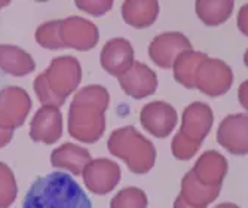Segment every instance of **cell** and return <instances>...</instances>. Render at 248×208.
<instances>
[{
    "mask_svg": "<svg viewBox=\"0 0 248 208\" xmlns=\"http://www.w3.org/2000/svg\"><path fill=\"white\" fill-rule=\"evenodd\" d=\"M76 6L86 14H91L94 16H101L111 9L113 2H110V0H91V2H89V0H78Z\"/></svg>",
    "mask_w": 248,
    "mask_h": 208,
    "instance_id": "27",
    "label": "cell"
},
{
    "mask_svg": "<svg viewBox=\"0 0 248 208\" xmlns=\"http://www.w3.org/2000/svg\"><path fill=\"white\" fill-rule=\"evenodd\" d=\"M174 208H195V207H190V205H187L182 198L180 196H177L175 198V201H174Z\"/></svg>",
    "mask_w": 248,
    "mask_h": 208,
    "instance_id": "30",
    "label": "cell"
},
{
    "mask_svg": "<svg viewBox=\"0 0 248 208\" xmlns=\"http://www.w3.org/2000/svg\"><path fill=\"white\" fill-rule=\"evenodd\" d=\"M199 144L190 142L187 137H185L182 132H177L175 137L172 138L171 143V152L174 155V158H177L178 160H189L192 159L196 152L199 150Z\"/></svg>",
    "mask_w": 248,
    "mask_h": 208,
    "instance_id": "26",
    "label": "cell"
},
{
    "mask_svg": "<svg viewBox=\"0 0 248 208\" xmlns=\"http://www.w3.org/2000/svg\"><path fill=\"white\" fill-rule=\"evenodd\" d=\"M245 11H247V6H244V8L241 9V15H239V29H241V32H242L244 34H247V32H245V29H244V14H245ZM245 18H247V15H245ZM245 27H247V21H245Z\"/></svg>",
    "mask_w": 248,
    "mask_h": 208,
    "instance_id": "29",
    "label": "cell"
},
{
    "mask_svg": "<svg viewBox=\"0 0 248 208\" xmlns=\"http://www.w3.org/2000/svg\"><path fill=\"white\" fill-rule=\"evenodd\" d=\"M159 15L156 0H126L122 5V18L135 29H147Z\"/></svg>",
    "mask_w": 248,
    "mask_h": 208,
    "instance_id": "19",
    "label": "cell"
},
{
    "mask_svg": "<svg viewBox=\"0 0 248 208\" xmlns=\"http://www.w3.org/2000/svg\"><path fill=\"white\" fill-rule=\"evenodd\" d=\"M208 55L204 52H196L193 49L185 51L180 54L174 64H172V70H174V79L180 83L186 86L187 89H195V75L198 67L201 63L204 61Z\"/></svg>",
    "mask_w": 248,
    "mask_h": 208,
    "instance_id": "22",
    "label": "cell"
},
{
    "mask_svg": "<svg viewBox=\"0 0 248 208\" xmlns=\"http://www.w3.org/2000/svg\"><path fill=\"white\" fill-rule=\"evenodd\" d=\"M8 5H9V2H6V0H3V2H0V9L5 8V6H8Z\"/></svg>",
    "mask_w": 248,
    "mask_h": 208,
    "instance_id": "32",
    "label": "cell"
},
{
    "mask_svg": "<svg viewBox=\"0 0 248 208\" xmlns=\"http://www.w3.org/2000/svg\"><path fill=\"white\" fill-rule=\"evenodd\" d=\"M248 118L244 113L228 114L217 129V142L232 155L248 152Z\"/></svg>",
    "mask_w": 248,
    "mask_h": 208,
    "instance_id": "10",
    "label": "cell"
},
{
    "mask_svg": "<svg viewBox=\"0 0 248 208\" xmlns=\"http://www.w3.org/2000/svg\"><path fill=\"white\" fill-rule=\"evenodd\" d=\"M60 22L61 19H54L37 27L36 40L40 46H43V48H46V49H52V51L65 48L60 37Z\"/></svg>",
    "mask_w": 248,
    "mask_h": 208,
    "instance_id": "23",
    "label": "cell"
},
{
    "mask_svg": "<svg viewBox=\"0 0 248 208\" xmlns=\"http://www.w3.org/2000/svg\"><path fill=\"white\" fill-rule=\"evenodd\" d=\"M107 149L115 158L122 159L131 173L139 176L149 173L156 160L153 143L131 125L111 132Z\"/></svg>",
    "mask_w": 248,
    "mask_h": 208,
    "instance_id": "3",
    "label": "cell"
},
{
    "mask_svg": "<svg viewBox=\"0 0 248 208\" xmlns=\"http://www.w3.org/2000/svg\"><path fill=\"white\" fill-rule=\"evenodd\" d=\"M80 80V63L75 57L62 55L54 58L46 70L34 79L33 88L43 104L60 107L65 103L67 97L78 89Z\"/></svg>",
    "mask_w": 248,
    "mask_h": 208,
    "instance_id": "2",
    "label": "cell"
},
{
    "mask_svg": "<svg viewBox=\"0 0 248 208\" xmlns=\"http://www.w3.org/2000/svg\"><path fill=\"white\" fill-rule=\"evenodd\" d=\"M31 110V100L27 91L19 86L0 89V128L15 131L26 122Z\"/></svg>",
    "mask_w": 248,
    "mask_h": 208,
    "instance_id": "6",
    "label": "cell"
},
{
    "mask_svg": "<svg viewBox=\"0 0 248 208\" xmlns=\"http://www.w3.org/2000/svg\"><path fill=\"white\" fill-rule=\"evenodd\" d=\"M85 186L95 195H107L121 180V168L106 158L91 159L82 171Z\"/></svg>",
    "mask_w": 248,
    "mask_h": 208,
    "instance_id": "8",
    "label": "cell"
},
{
    "mask_svg": "<svg viewBox=\"0 0 248 208\" xmlns=\"http://www.w3.org/2000/svg\"><path fill=\"white\" fill-rule=\"evenodd\" d=\"M221 186H205L196 180L193 171L190 170L182 180V198L187 205L195 208H207L220 195Z\"/></svg>",
    "mask_w": 248,
    "mask_h": 208,
    "instance_id": "17",
    "label": "cell"
},
{
    "mask_svg": "<svg viewBox=\"0 0 248 208\" xmlns=\"http://www.w3.org/2000/svg\"><path fill=\"white\" fill-rule=\"evenodd\" d=\"M233 6L235 3L232 0H198L195 3V11L205 26L216 27L231 18Z\"/></svg>",
    "mask_w": 248,
    "mask_h": 208,
    "instance_id": "21",
    "label": "cell"
},
{
    "mask_svg": "<svg viewBox=\"0 0 248 208\" xmlns=\"http://www.w3.org/2000/svg\"><path fill=\"white\" fill-rule=\"evenodd\" d=\"M62 135V116L60 107L43 104L30 124V138L43 144H54Z\"/></svg>",
    "mask_w": 248,
    "mask_h": 208,
    "instance_id": "12",
    "label": "cell"
},
{
    "mask_svg": "<svg viewBox=\"0 0 248 208\" xmlns=\"http://www.w3.org/2000/svg\"><path fill=\"white\" fill-rule=\"evenodd\" d=\"M233 83L232 68L218 58H205L195 75V88L208 97L224 96Z\"/></svg>",
    "mask_w": 248,
    "mask_h": 208,
    "instance_id": "5",
    "label": "cell"
},
{
    "mask_svg": "<svg viewBox=\"0 0 248 208\" xmlns=\"http://www.w3.org/2000/svg\"><path fill=\"white\" fill-rule=\"evenodd\" d=\"M60 37L65 48L76 51H89L97 46L100 33L94 22L80 16H70L61 19Z\"/></svg>",
    "mask_w": 248,
    "mask_h": 208,
    "instance_id": "7",
    "label": "cell"
},
{
    "mask_svg": "<svg viewBox=\"0 0 248 208\" xmlns=\"http://www.w3.org/2000/svg\"><path fill=\"white\" fill-rule=\"evenodd\" d=\"M22 208H93V204L70 174L51 173L33 181Z\"/></svg>",
    "mask_w": 248,
    "mask_h": 208,
    "instance_id": "1",
    "label": "cell"
},
{
    "mask_svg": "<svg viewBox=\"0 0 248 208\" xmlns=\"http://www.w3.org/2000/svg\"><path fill=\"white\" fill-rule=\"evenodd\" d=\"M214 208H239V207L236 204H233V202H223V204H218Z\"/></svg>",
    "mask_w": 248,
    "mask_h": 208,
    "instance_id": "31",
    "label": "cell"
},
{
    "mask_svg": "<svg viewBox=\"0 0 248 208\" xmlns=\"http://www.w3.org/2000/svg\"><path fill=\"white\" fill-rule=\"evenodd\" d=\"M118 79L125 94L135 100H141L149 96H153L157 88L156 73L149 65L140 61H134L129 70Z\"/></svg>",
    "mask_w": 248,
    "mask_h": 208,
    "instance_id": "15",
    "label": "cell"
},
{
    "mask_svg": "<svg viewBox=\"0 0 248 208\" xmlns=\"http://www.w3.org/2000/svg\"><path fill=\"white\" fill-rule=\"evenodd\" d=\"M192 49L190 40L178 32H168L157 34L149 45V57L150 60L161 68H171L175 58Z\"/></svg>",
    "mask_w": 248,
    "mask_h": 208,
    "instance_id": "9",
    "label": "cell"
},
{
    "mask_svg": "<svg viewBox=\"0 0 248 208\" xmlns=\"http://www.w3.org/2000/svg\"><path fill=\"white\" fill-rule=\"evenodd\" d=\"M36 63L24 49L14 45H0V70L11 76H27L34 72Z\"/></svg>",
    "mask_w": 248,
    "mask_h": 208,
    "instance_id": "20",
    "label": "cell"
},
{
    "mask_svg": "<svg viewBox=\"0 0 248 208\" xmlns=\"http://www.w3.org/2000/svg\"><path fill=\"white\" fill-rule=\"evenodd\" d=\"M106 106L73 97L69 107V134L82 143H97L106 129Z\"/></svg>",
    "mask_w": 248,
    "mask_h": 208,
    "instance_id": "4",
    "label": "cell"
},
{
    "mask_svg": "<svg viewBox=\"0 0 248 208\" xmlns=\"http://www.w3.org/2000/svg\"><path fill=\"white\" fill-rule=\"evenodd\" d=\"M89 160L91 153L75 143H64L51 153V165L54 168L67 170L75 176L82 174Z\"/></svg>",
    "mask_w": 248,
    "mask_h": 208,
    "instance_id": "18",
    "label": "cell"
},
{
    "mask_svg": "<svg viewBox=\"0 0 248 208\" xmlns=\"http://www.w3.org/2000/svg\"><path fill=\"white\" fill-rule=\"evenodd\" d=\"M214 124V114L213 109L205 103H192L189 104L182 118V127L180 132L185 137H187L190 142L196 144H202L207 135L211 131V127Z\"/></svg>",
    "mask_w": 248,
    "mask_h": 208,
    "instance_id": "13",
    "label": "cell"
},
{
    "mask_svg": "<svg viewBox=\"0 0 248 208\" xmlns=\"http://www.w3.org/2000/svg\"><path fill=\"white\" fill-rule=\"evenodd\" d=\"M12 137H14V131L12 129H3V128H0V149L8 146L12 140Z\"/></svg>",
    "mask_w": 248,
    "mask_h": 208,
    "instance_id": "28",
    "label": "cell"
},
{
    "mask_svg": "<svg viewBox=\"0 0 248 208\" xmlns=\"http://www.w3.org/2000/svg\"><path fill=\"white\" fill-rule=\"evenodd\" d=\"M18 193L16 180L12 170L0 160V208L11 207Z\"/></svg>",
    "mask_w": 248,
    "mask_h": 208,
    "instance_id": "24",
    "label": "cell"
},
{
    "mask_svg": "<svg viewBox=\"0 0 248 208\" xmlns=\"http://www.w3.org/2000/svg\"><path fill=\"white\" fill-rule=\"evenodd\" d=\"M100 63L108 75L121 78L134 64L132 45L124 37L107 40L100 54Z\"/></svg>",
    "mask_w": 248,
    "mask_h": 208,
    "instance_id": "14",
    "label": "cell"
},
{
    "mask_svg": "<svg viewBox=\"0 0 248 208\" xmlns=\"http://www.w3.org/2000/svg\"><path fill=\"white\" fill-rule=\"evenodd\" d=\"M147 195L139 188H125L110 201V208H147Z\"/></svg>",
    "mask_w": 248,
    "mask_h": 208,
    "instance_id": "25",
    "label": "cell"
},
{
    "mask_svg": "<svg viewBox=\"0 0 248 208\" xmlns=\"http://www.w3.org/2000/svg\"><path fill=\"white\" fill-rule=\"evenodd\" d=\"M196 180L205 186H221L228 174V159L216 150L202 153L192 168Z\"/></svg>",
    "mask_w": 248,
    "mask_h": 208,
    "instance_id": "16",
    "label": "cell"
},
{
    "mask_svg": "<svg viewBox=\"0 0 248 208\" xmlns=\"http://www.w3.org/2000/svg\"><path fill=\"white\" fill-rule=\"evenodd\" d=\"M141 127L156 138L168 137L177 125V112L165 101L146 104L140 112Z\"/></svg>",
    "mask_w": 248,
    "mask_h": 208,
    "instance_id": "11",
    "label": "cell"
}]
</instances>
